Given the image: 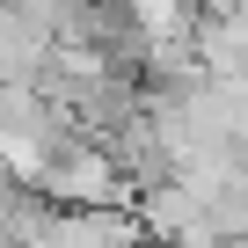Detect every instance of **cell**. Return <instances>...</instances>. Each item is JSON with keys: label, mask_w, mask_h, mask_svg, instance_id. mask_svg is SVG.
Masks as SVG:
<instances>
[{"label": "cell", "mask_w": 248, "mask_h": 248, "mask_svg": "<svg viewBox=\"0 0 248 248\" xmlns=\"http://www.w3.org/2000/svg\"><path fill=\"white\" fill-rule=\"evenodd\" d=\"M51 44H59V30H51L44 15L15 8V0H0V73H22V80H37V66L51 59Z\"/></svg>", "instance_id": "cell-1"}, {"label": "cell", "mask_w": 248, "mask_h": 248, "mask_svg": "<svg viewBox=\"0 0 248 248\" xmlns=\"http://www.w3.org/2000/svg\"><path fill=\"white\" fill-rule=\"evenodd\" d=\"M197 8H204V15H226V8H233V0H197Z\"/></svg>", "instance_id": "cell-2"}]
</instances>
